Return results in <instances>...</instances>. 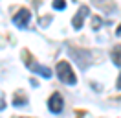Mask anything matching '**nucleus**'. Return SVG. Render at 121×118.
I'll list each match as a JSON object with an SVG mask.
<instances>
[{"label":"nucleus","mask_w":121,"mask_h":118,"mask_svg":"<svg viewBox=\"0 0 121 118\" xmlns=\"http://www.w3.org/2000/svg\"><path fill=\"white\" fill-rule=\"evenodd\" d=\"M55 70H57V78L62 83H66V85H75L77 83V76L73 72V68L70 66L68 61H59L57 66H55Z\"/></svg>","instance_id":"nucleus-1"},{"label":"nucleus","mask_w":121,"mask_h":118,"mask_svg":"<svg viewBox=\"0 0 121 118\" xmlns=\"http://www.w3.org/2000/svg\"><path fill=\"white\" fill-rule=\"evenodd\" d=\"M22 57H24V63H26V66L30 68L33 74H39V76H42V78H50L52 76V70L48 68V66H42V65H39L37 61L33 59V55H30V52L28 50H24L22 52Z\"/></svg>","instance_id":"nucleus-2"},{"label":"nucleus","mask_w":121,"mask_h":118,"mask_svg":"<svg viewBox=\"0 0 121 118\" xmlns=\"http://www.w3.org/2000/svg\"><path fill=\"white\" fill-rule=\"evenodd\" d=\"M30 19H31V11L26 9V7H20L15 13V17H13V22H15L18 28H26L28 22H30Z\"/></svg>","instance_id":"nucleus-3"},{"label":"nucleus","mask_w":121,"mask_h":118,"mask_svg":"<svg viewBox=\"0 0 121 118\" xmlns=\"http://www.w3.org/2000/svg\"><path fill=\"white\" fill-rule=\"evenodd\" d=\"M64 107V100H62V96L59 92H53L50 96V100H48V109L52 111V113H60Z\"/></svg>","instance_id":"nucleus-4"},{"label":"nucleus","mask_w":121,"mask_h":118,"mask_svg":"<svg viewBox=\"0 0 121 118\" xmlns=\"http://www.w3.org/2000/svg\"><path fill=\"white\" fill-rule=\"evenodd\" d=\"M88 13H90V7H88V6H81V7H79V11L75 13L73 20H72L73 28H75V30L83 28V22H84V19H86V15H88Z\"/></svg>","instance_id":"nucleus-5"},{"label":"nucleus","mask_w":121,"mask_h":118,"mask_svg":"<svg viewBox=\"0 0 121 118\" xmlns=\"http://www.w3.org/2000/svg\"><path fill=\"white\" fill-rule=\"evenodd\" d=\"M26 103H28V96L24 94L22 90H17L15 94H13V105L15 107H22Z\"/></svg>","instance_id":"nucleus-6"},{"label":"nucleus","mask_w":121,"mask_h":118,"mask_svg":"<svg viewBox=\"0 0 121 118\" xmlns=\"http://www.w3.org/2000/svg\"><path fill=\"white\" fill-rule=\"evenodd\" d=\"M112 61H114V65L121 66V44L112 50Z\"/></svg>","instance_id":"nucleus-7"},{"label":"nucleus","mask_w":121,"mask_h":118,"mask_svg":"<svg viewBox=\"0 0 121 118\" xmlns=\"http://www.w3.org/2000/svg\"><path fill=\"white\" fill-rule=\"evenodd\" d=\"M52 6H53V9H60V11H62V9L66 7V0H53Z\"/></svg>","instance_id":"nucleus-8"},{"label":"nucleus","mask_w":121,"mask_h":118,"mask_svg":"<svg viewBox=\"0 0 121 118\" xmlns=\"http://www.w3.org/2000/svg\"><path fill=\"white\" fill-rule=\"evenodd\" d=\"M101 24H103L101 17H97V15H95V17L92 19V26H94V30H99V28H101Z\"/></svg>","instance_id":"nucleus-9"},{"label":"nucleus","mask_w":121,"mask_h":118,"mask_svg":"<svg viewBox=\"0 0 121 118\" xmlns=\"http://www.w3.org/2000/svg\"><path fill=\"white\" fill-rule=\"evenodd\" d=\"M116 87L121 88V74H119V78H117V81H116Z\"/></svg>","instance_id":"nucleus-10"},{"label":"nucleus","mask_w":121,"mask_h":118,"mask_svg":"<svg viewBox=\"0 0 121 118\" xmlns=\"http://www.w3.org/2000/svg\"><path fill=\"white\" fill-rule=\"evenodd\" d=\"M116 35H117V37H121V24L117 26V30H116Z\"/></svg>","instance_id":"nucleus-11"},{"label":"nucleus","mask_w":121,"mask_h":118,"mask_svg":"<svg viewBox=\"0 0 121 118\" xmlns=\"http://www.w3.org/2000/svg\"><path fill=\"white\" fill-rule=\"evenodd\" d=\"M4 107H6V102H4V98H2V100H0V109H4Z\"/></svg>","instance_id":"nucleus-12"},{"label":"nucleus","mask_w":121,"mask_h":118,"mask_svg":"<svg viewBox=\"0 0 121 118\" xmlns=\"http://www.w3.org/2000/svg\"><path fill=\"white\" fill-rule=\"evenodd\" d=\"M18 118H30V116H18Z\"/></svg>","instance_id":"nucleus-13"}]
</instances>
